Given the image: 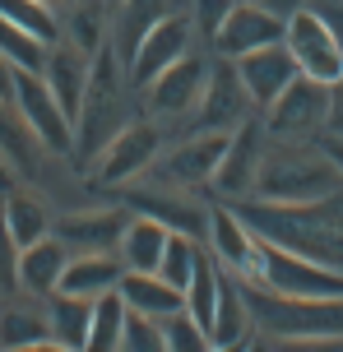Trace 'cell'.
<instances>
[{
	"instance_id": "1",
	"label": "cell",
	"mask_w": 343,
	"mask_h": 352,
	"mask_svg": "<svg viewBox=\"0 0 343 352\" xmlns=\"http://www.w3.org/2000/svg\"><path fill=\"white\" fill-rule=\"evenodd\" d=\"M241 209V218L251 223L265 241L283 250H297L316 264H329V269H343V213H334L329 204L334 199H320V204H269V199H228Z\"/></svg>"
},
{
	"instance_id": "2",
	"label": "cell",
	"mask_w": 343,
	"mask_h": 352,
	"mask_svg": "<svg viewBox=\"0 0 343 352\" xmlns=\"http://www.w3.org/2000/svg\"><path fill=\"white\" fill-rule=\"evenodd\" d=\"M343 190V172L325 148H297V144H269L255 181V199L269 204H320Z\"/></svg>"
},
{
	"instance_id": "3",
	"label": "cell",
	"mask_w": 343,
	"mask_h": 352,
	"mask_svg": "<svg viewBox=\"0 0 343 352\" xmlns=\"http://www.w3.org/2000/svg\"><path fill=\"white\" fill-rule=\"evenodd\" d=\"M121 70L126 60L116 47H102L93 56L89 70V88H84V102H79V116H74V158L93 162L102 148H107L121 130L130 125L126 116V84H121Z\"/></svg>"
},
{
	"instance_id": "4",
	"label": "cell",
	"mask_w": 343,
	"mask_h": 352,
	"mask_svg": "<svg viewBox=\"0 0 343 352\" xmlns=\"http://www.w3.org/2000/svg\"><path fill=\"white\" fill-rule=\"evenodd\" d=\"M251 301L255 329L269 338H292V343H320V338H343V297H283L260 283H241Z\"/></svg>"
},
{
	"instance_id": "5",
	"label": "cell",
	"mask_w": 343,
	"mask_h": 352,
	"mask_svg": "<svg viewBox=\"0 0 343 352\" xmlns=\"http://www.w3.org/2000/svg\"><path fill=\"white\" fill-rule=\"evenodd\" d=\"M329 111H334V84L297 74L265 111V125H269L274 140H307V135H320L329 125Z\"/></svg>"
},
{
	"instance_id": "6",
	"label": "cell",
	"mask_w": 343,
	"mask_h": 352,
	"mask_svg": "<svg viewBox=\"0 0 343 352\" xmlns=\"http://www.w3.org/2000/svg\"><path fill=\"white\" fill-rule=\"evenodd\" d=\"M288 52L297 56L302 74L339 84L343 79V37L320 10H292L288 14Z\"/></svg>"
},
{
	"instance_id": "7",
	"label": "cell",
	"mask_w": 343,
	"mask_h": 352,
	"mask_svg": "<svg viewBox=\"0 0 343 352\" xmlns=\"http://www.w3.org/2000/svg\"><path fill=\"white\" fill-rule=\"evenodd\" d=\"M14 107L23 111V121L33 125V135L42 140L47 153H60V158L74 153V121H70V111L60 107V98L52 93L47 74L19 70L14 74Z\"/></svg>"
},
{
	"instance_id": "8",
	"label": "cell",
	"mask_w": 343,
	"mask_h": 352,
	"mask_svg": "<svg viewBox=\"0 0 343 352\" xmlns=\"http://www.w3.org/2000/svg\"><path fill=\"white\" fill-rule=\"evenodd\" d=\"M204 246L214 250V260L223 269H232L241 283H260V274H265V236L241 218L236 204L209 209V241Z\"/></svg>"
},
{
	"instance_id": "9",
	"label": "cell",
	"mask_w": 343,
	"mask_h": 352,
	"mask_svg": "<svg viewBox=\"0 0 343 352\" xmlns=\"http://www.w3.org/2000/svg\"><path fill=\"white\" fill-rule=\"evenodd\" d=\"M260 287L283 292V297H343V269L316 264L307 255H297V250H283V246H274V241H265Z\"/></svg>"
},
{
	"instance_id": "10",
	"label": "cell",
	"mask_w": 343,
	"mask_h": 352,
	"mask_svg": "<svg viewBox=\"0 0 343 352\" xmlns=\"http://www.w3.org/2000/svg\"><path fill=\"white\" fill-rule=\"evenodd\" d=\"M158 148H163V135L158 125L148 121H130L116 140L93 158V181L98 186H130L158 162Z\"/></svg>"
},
{
	"instance_id": "11",
	"label": "cell",
	"mask_w": 343,
	"mask_h": 352,
	"mask_svg": "<svg viewBox=\"0 0 343 352\" xmlns=\"http://www.w3.org/2000/svg\"><path fill=\"white\" fill-rule=\"evenodd\" d=\"M265 148H269V125L241 121L228 135V153H223V162H218V172H214V190L223 199H246V195H255Z\"/></svg>"
},
{
	"instance_id": "12",
	"label": "cell",
	"mask_w": 343,
	"mask_h": 352,
	"mask_svg": "<svg viewBox=\"0 0 343 352\" xmlns=\"http://www.w3.org/2000/svg\"><path fill=\"white\" fill-rule=\"evenodd\" d=\"M288 37V19L274 14L269 5L260 0H236L232 14L223 19V28L214 37V52L228 56V60H241L246 52H260V47H274Z\"/></svg>"
},
{
	"instance_id": "13",
	"label": "cell",
	"mask_w": 343,
	"mask_h": 352,
	"mask_svg": "<svg viewBox=\"0 0 343 352\" xmlns=\"http://www.w3.org/2000/svg\"><path fill=\"white\" fill-rule=\"evenodd\" d=\"M228 153V135L223 130H199L195 140L177 144L163 162H158V181L172 190H195V186H214V172Z\"/></svg>"
},
{
	"instance_id": "14",
	"label": "cell",
	"mask_w": 343,
	"mask_h": 352,
	"mask_svg": "<svg viewBox=\"0 0 343 352\" xmlns=\"http://www.w3.org/2000/svg\"><path fill=\"white\" fill-rule=\"evenodd\" d=\"M209 60L195 52H186L181 60H172L153 84L144 88L148 93V107L158 111V116H186V111H195L199 98H204V84H209Z\"/></svg>"
},
{
	"instance_id": "15",
	"label": "cell",
	"mask_w": 343,
	"mask_h": 352,
	"mask_svg": "<svg viewBox=\"0 0 343 352\" xmlns=\"http://www.w3.org/2000/svg\"><path fill=\"white\" fill-rule=\"evenodd\" d=\"M190 37H195L190 14H163L158 23H153V33L140 42L135 60H130V79H135L140 88H148L172 60H181V56L190 52Z\"/></svg>"
},
{
	"instance_id": "16",
	"label": "cell",
	"mask_w": 343,
	"mask_h": 352,
	"mask_svg": "<svg viewBox=\"0 0 343 352\" xmlns=\"http://www.w3.org/2000/svg\"><path fill=\"white\" fill-rule=\"evenodd\" d=\"M251 93L241 84V74H236V60L232 65H214L209 70V84H204V98H199V130H223V135H232L241 121H251L246 111H251Z\"/></svg>"
},
{
	"instance_id": "17",
	"label": "cell",
	"mask_w": 343,
	"mask_h": 352,
	"mask_svg": "<svg viewBox=\"0 0 343 352\" xmlns=\"http://www.w3.org/2000/svg\"><path fill=\"white\" fill-rule=\"evenodd\" d=\"M236 74H241V84L251 93V102L260 107V111H269L274 98L302 74V65H297V56L288 52V42H274V47H260V52L241 56V60H236Z\"/></svg>"
},
{
	"instance_id": "18",
	"label": "cell",
	"mask_w": 343,
	"mask_h": 352,
	"mask_svg": "<svg viewBox=\"0 0 343 352\" xmlns=\"http://www.w3.org/2000/svg\"><path fill=\"white\" fill-rule=\"evenodd\" d=\"M251 301H246V287L236 278L232 269H223V283H218V306H214V320H209V348H236V343H246L251 334Z\"/></svg>"
},
{
	"instance_id": "19",
	"label": "cell",
	"mask_w": 343,
	"mask_h": 352,
	"mask_svg": "<svg viewBox=\"0 0 343 352\" xmlns=\"http://www.w3.org/2000/svg\"><path fill=\"white\" fill-rule=\"evenodd\" d=\"M121 274H126V264H121L116 250H84V255H70L56 292H74V297L98 301L102 292L121 287Z\"/></svg>"
},
{
	"instance_id": "20",
	"label": "cell",
	"mask_w": 343,
	"mask_h": 352,
	"mask_svg": "<svg viewBox=\"0 0 343 352\" xmlns=\"http://www.w3.org/2000/svg\"><path fill=\"white\" fill-rule=\"evenodd\" d=\"M70 255L74 250L56 232L42 236V241H33V246H23V255H19V287L28 297H52L56 287H60V274H65Z\"/></svg>"
},
{
	"instance_id": "21",
	"label": "cell",
	"mask_w": 343,
	"mask_h": 352,
	"mask_svg": "<svg viewBox=\"0 0 343 352\" xmlns=\"http://www.w3.org/2000/svg\"><path fill=\"white\" fill-rule=\"evenodd\" d=\"M56 14H60V37L74 42L79 52L98 56L111 42V14L116 10L107 0H65V5H56Z\"/></svg>"
},
{
	"instance_id": "22",
	"label": "cell",
	"mask_w": 343,
	"mask_h": 352,
	"mask_svg": "<svg viewBox=\"0 0 343 352\" xmlns=\"http://www.w3.org/2000/svg\"><path fill=\"white\" fill-rule=\"evenodd\" d=\"M89 70H93V56L79 52L74 42H56L52 56H47V84H52V93L60 98V107L70 111V121L79 116V102H84V88H89Z\"/></svg>"
},
{
	"instance_id": "23",
	"label": "cell",
	"mask_w": 343,
	"mask_h": 352,
	"mask_svg": "<svg viewBox=\"0 0 343 352\" xmlns=\"http://www.w3.org/2000/svg\"><path fill=\"white\" fill-rule=\"evenodd\" d=\"M126 213H70V218H60L52 223V232L74 250V255H84V250H116L121 246V232H126Z\"/></svg>"
},
{
	"instance_id": "24",
	"label": "cell",
	"mask_w": 343,
	"mask_h": 352,
	"mask_svg": "<svg viewBox=\"0 0 343 352\" xmlns=\"http://www.w3.org/2000/svg\"><path fill=\"white\" fill-rule=\"evenodd\" d=\"M172 241V228H167L163 218H153V213H135L121 232V264L126 269H140V274H158V264H163V250Z\"/></svg>"
},
{
	"instance_id": "25",
	"label": "cell",
	"mask_w": 343,
	"mask_h": 352,
	"mask_svg": "<svg viewBox=\"0 0 343 352\" xmlns=\"http://www.w3.org/2000/svg\"><path fill=\"white\" fill-rule=\"evenodd\" d=\"M121 297H126L130 311H140V316H153V320H167L186 311V292L172 287L163 274H140V269H126L121 274Z\"/></svg>"
},
{
	"instance_id": "26",
	"label": "cell",
	"mask_w": 343,
	"mask_h": 352,
	"mask_svg": "<svg viewBox=\"0 0 343 352\" xmlns=\"http://www.w3.org/2000/svg\"><path fill=\"white\" fill-rule=\"evenodd\" d=\"M163 14H172L167 0H121L116 5V14H111V47L126 60V74H130V60L140 52V42L153 33V23Z\"/></svg>"
},
{
	"instance_id": "27",
	"label": "cell",
	"mask_w": 343,
	"mask_h": 352,
	"mask_svg": "<svg viewBox=\"0 0 343 352\" xmlns=\"http://www.w3.org/2000/svg\"><path fill=\"white\" fill-rule=\"evenodd\" d=\"M135 204L144 213H153V218H163L172 232H186L195 241H209V209L181 199V190H172V186H163V190H153V195H135Z\"/></svg>"
},
{
	"instance_id": "28",
	"label": "cell",
	"mask_w": 343,
	"mask_h": 352,
	"mask_svg": "<svg viewBox=\"0 0 343 352\" xmlns=\"http://www.w3.org/2000/svg\"><path fill=\"white\" fill-rule=\"evenodd\" d=\"M47 316H52V338L56 348H89V329H93V301L74 297V292H52L47 297Z\"/></svg>"
},
{
	"instance_id": "29",
	"label": "cell",
	"mask_w": 343,
	"mask_h": 352,
	"mask_svg": "<svg viewBox=\"0 0 343 352\" xmlns=\"http://www.w3.org/2000/svg\"><path fill=\"white\" fill-rule=\"evenodd\" d=\"M37 153H47L42 140L33 135V125L23 121V111L14 102H0V158L10 162L19 176L37 172Z\"/></svg>"
},
{
	"instance_id": "30",
	"label": "cell",
	"mask_w": 343,
	"mask_h": 352,
	"mask_svg": "<svg viewBox=\"0 0 343 352\" xmlns=\"http://www.w3.org/2000/svg\"><path fill=\"white\" fill-rule=\"evenodd\" d=\"M0 348H56L52 316L37 306H0Z\"/></svg>"
},
{
	"instance_id": "31",
	"label": "cell",
	"mask_w": 343,
	"mask_h": 352,
	"mask_svg": "<svg viewBox=\"0 0 343 352\" xmlns=\"http://www.w3.org/2000/svg\"><path fill=\"white\" fill-rule=\"evenodd\" d=\"M0 213H5V223H10L19 246H33L42 236H52V213H47V204L28 190H5L0 195Z\"/></svg>"
},
{
	"instance_id": "32",
	"label": "cell",
	"mask_w": 343,
	"mask_h": 352,
	"mask_svg": "<svg viewBox=\"0 0 343 352\" xmlns=\"http://www.w3.org/2000/svg\"><path fill=\"white\" fill-rule=\"evenodd\" d=\"M130 306L121 287H111L93 301V329H89V352H121V329H126Z\"/></svg>"
},
{
	"instance_id": "33",
	"label": "cell",
	"mask_w": 343,
	"mask_h": 352,
	"mask_svg": "<svg viewBox=\"0 0 343 352\" xmlns=\"http://www.w3.org/2000/svg\"><path fill=\"white\" fill-rule=\"evenodd\" d=\"M0 56L14 60V70L42 74L47 70V56H52V42H42L37 33H28V28H19V23H10L0 14Z\"/></svg>"
},
{
	"instance_id": "34",
	"label": "cell",
	"mask_w": 343,
	"mask_h": 352,
	"mask_svg": "<svg viewBox=\"0 0 343 352\" xmlns=\"http://www.w3.org/2000/svg\"><path fill=\"white\" fill-rule=\"evenodd\" d=\"M0 14L10 19V23H19V28L37 33L42 42H52V47L60 42V14L47 0H0Z\"/></svg>"
},
{
	"instance_id": "35",
	"label": "cell",
	"mask_w": 343,
	"mask_h": 352,
	"mask_svg": "<svg viewBox=\"0 0 343 352\" xmlns=\"http://www.w3.org/2000/svg\"><path fill=\"white\" fill-rule=\"evenodd\" d=\"M199 255H204V241H195V236H186V232H172V241H167L163 250V264H158V274H163L172 287H190V274H195Z\"/></svg>"
},
{
	"instance_id": "36",
	"label": "cell",
	"mask_w": 343,
	"mask_h": 352,
	"mask_svg": "<svg viewBox=\"0 0 343 352\" xmlns=\"http://www.w3.org/2000/svg\"><path fill=\"white\" fill-rule=\"evenodd\" d=\"M121 352H167L163 320L130 311V316H126V329H121Z\"/></svg>"
},
{
	"instance_id": "37",
	"label": "cell",
	"mask_w": 343,
	"mask_h": 352,
	"mask_svg": "<svg viewBox=\"0 0 343 352\" xmlns=\"http://www.w3.org/2000/svg\"><path fill=\"white\" fill-rule=\"evenodd\" d=\"M163 338H167V352H204L209 348V329H204L190 311L167 316L163 320Z\"/></svg>"
},
{
	"instance_id": "38",
	"label": "cell",
	"mask_w": 343,
	"mask_h": 352,
	"mask_svg": "<svg viewBox=\"0 0 343 352\" xmlns=\"http://www.w3.org/2000/svg\"><path fill=\"white\" fill-rule=\"evenodd\" d=\"M232 5L236 0H190V23H195V33L214 42L218 28H223V19L232 14Z\"/></svg>"
},
{
	"instance_id": "39",
	"label": "cell",
	"mask_w": 343,
	"mask_h": 352,
	"mask_svg": "<svg viewBox=\"0 0 343 352\" xmlns=\"http://www.w3.org/2000/svg\"><path fill=\"white\" fill-rule=\"evenodd\" d=\"M19 255H23V246L14 241V232H10L5 213H0V292L19 287Z\"/></svg>"
},
{
	"instance_id": "40",
	"label": "cell",
	"mask_w": 343,
	"mask_h": 352,
	"mask_svg": "<svg viewBox=\"0 0 343 352\" xmlns=\"http://www.w3.org/2000/svg\"><path fill=\"white\" fill-rule=\"evenodd\" d=\"M14 60H5L0 56V102H14Z\"/></svg>"
},
{
	"instance_id": "41",
	"label": "cell",
	"mask_w": 343,
	"mask_h": 352,
	"mask_svg": "<svg viewBox=\"0 0 343 352\" xmlns=\"http://www.w3.org/2000/svg\"><path fill=\"white\" fill-rule=\"evenodd\" d=\"M329 130H339V135H343V79L334 84V111H329Z\"/></svg>"
},
{
	"instance_id": "42",
	"label": "cell",
	"mask_w": 343,
	"mask_h": 352,
	"mask_svg": "<svg viewBox=\"0 0 343 352\" xmlns=\"http://www.w3.org/2000/svg\"><path fill=\"white\" fill-rule=\"evenodd\" d=\"M325 153H329V158H334V167H339V172H343V140H339V144H325Z\"/></svg>"
},
{
	"instance_id": "43",
	"label": "cell",
	"mask_w": 343,
	"mask_h": 352,
	"mask_svg": "<svg viewBox=\"0 0 343 352\" xmlns=\"http://www.w3.org/2000/svg\"><path fill=\"white\" fill-rule=\"evenodd\" d=\"M47 5H65V0H47Z\"/></svg>"
},
{
	"instance_id": "44",
	"label": "cell",
	"mask_w": 343,
	"mask_h": 352,
	"mask_svg": "<svg viewBox=\"0 0 343 352\" xmlns=\"http://www.w3.org/2000/svg\"><path fill=\"white\" fill-rule=\"evenodd\" d=\"M107 5H111V10H116V5H121V0H107Z\"/></svg>"
}]
</instances>
